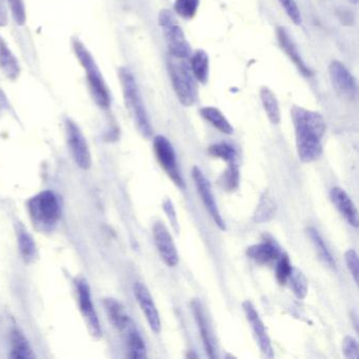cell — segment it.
Segmentation results:
<instances>
[{
  "instance_id": "obj_21",
  "label": "cell",
  "mask_w": 359,
  "mask_h": 359,
  "mask_svg": "<svg viewBox=\"0 0 359 359\" xmlns=\"http://www.w3.org/2000/svg\"><path fill=\"white\" fill-rule=\"evenodd\" d=\"M277 205L272 195L266 191L260 197L257 208L254 212L253 220L256 224H266L276 217Z\"/></svg>"
},
{
  "instance_id": "obj_13",
  "label": "cell",
  "mask_w": 359,
  "mask_h": 359,
  "mask_svg": "<svg viewBox=\"0 0 359 359\" xmlns=\"http://www.w3.org/2000/svg\"><path fill=\"white\" fill-rule=\"evenodd\" d=\"M330 79L334 89L346 98L357 95V83L350 71L338 60H333L329 66Z\"/></svg>"
},
{
  "instance_id": "obj_17",
  "label": "cell",
  "mask_w": 359,
  "mask_h": 359,
  "mask_svg": "<svg viewBox=\"0 0 359 359\" xmlns=\"http://www.w3.org/2000/svg\"><path fill=\"white\" fill-rule=\"evenodd\" d=\"M281 252L273 241H264L247 249L248 257L259 264H269L278 259Z\"/></svg>"
},
{
  "instance_id": "obj_24",
  "label": "cell",
  "mask_w": 359,
  "mask_h": 359,
  "mask_svg": "<svg viewBox=\"0 0 359 359\" xmlns=\"http://www.w3.org/2000/svg\"><path fill=\"white\" fill-rule=\"evenodd\" d=\"M201 115L205 121H209L214 128H216L218 131L222 132V133L231 135L234 132L230 121L226 119V117L217 108L205 107V108L201 109Z\"/></svg>"
},
{
  "instance_id": "obj_34",
  "label": "cell",
  "mask_w": 359,
  "mask_h": 359,
  "mask_svg": "<svg viewBox=\"0 0 359 359\" xmlns=\"http://www.w3.org/2000/svg\"><path fill=\"white\" fill-rule=\"evenodd\" d=\"M283 9L287 13V18L291 20L293 24L296 26H299L302 24V13H300L299 8L295 0H278Z\"/></svg>"
},
{
  "instance_id": "obj_31",
  "label": "cell",
  "mask_w": 359,
  "mask_h": 359,
  "mask_svg": "<svg viewBox=\"0 0 359 359\" xmlns=\"http://www.w3.org/2000/svg\"><path fill=\"white\" fill-rule=\"evenodd\" d=\"M208 152H209L211 156L222 159V161H226L228 163L236 161V150L231 144H226V142L212 144L208 149Z\"/></svg>"
},
{
  "instance_id": "obj_26",
  "label": "cell",
  "mask_w": 359,
  "mask_h": 359,
  "mask_svg": "<svg viewBox=\"0 0 359 359\" xmlns=\"http://www.w3.org/2000/svg\"><path fill=\"white\" fill-rule=\"evenodd\" d=\"M306 233L310 236L311 241H312L313 245H314L315 249L317 250V253H318L319 257L323 260V264H327L332 270H336L335 259H334L333 255H332L329 248L325 245V241L319 234L318 231L314 226H309L306 229Z\"/></svg>"
},
{
  "instance_id": "obj_3",
  "label": "cell",
  "mask_w": 359,
  "mask_h": 359,
  "mask_svg": "<svg viewBox=\"0 0 359 359\" xmlns=\"http://www.w3.org/2000/svg\"><path fill=\"white\" fill-rule=\"evenodd\" d=\"M73 50L87 74L88 85H89L92 98L100 108L108 109L111 104L110 92L95 60L87 47H85V45L79 39L73 41Z\"/></svg>"
},
{
  "instance_id": "obj_10",
  "label": "cell",
  "mask_w": 359,
  "mask_h": 359,
  "mask_svg": "<svg viewBox=\"0 0 359 359\" xmlns=\"http://www.w3.org/2000/svg\"><path fill=\"white\" fill-rule=\"evenodd\" d=\"M243 309L245 317H247L248 323H250L252 330H253L254 336H255L256 341L259 346L262 355L266 358H273L274 351H273L270 337L266 333V327H264L259 314L256 311L255 306L250 300H245V302H243Z\"/></svg>"
},
{
  "instance_id": "obj_35",
  "label": "cell",
  "mask_w": 359,
  "mask_h": 359,
  "mask_svg": "<svg viewBox=\"0 0 359 359\" xmlns=\"http://www.w3.org/2000/svg\"><path fill=\"white\" fill-rule=\"evenodd\" d=\"M11 8L12 16L16 24L24 26L26 24L27 14L24 0H8Z\"/></svg>"
},
{
  "instance_id": "obj_14",
  "label": "cell",
  "mask_w": 359,
  "mask_h": 359,
  "mask_svg": "<svg viewBox=\"0 0 359 359\" xmlns=\"http://www.w3.org/2000/svg\"><path fill=\"white\" fill-rule=\"evenodd\" d=\"M134 295H135L136 300H137L151 330L154 333L158 334L161 331V315H159L148 287L144 283H136L134 285Z\"/></svg>"
},
{
  "instance_id": "obj_40",
  "label": "cell",
  "mask_w": 359,
  "mask_h": 359,
  "mask_svg": "<svg viewBox=\"0 0 359 359\" xmlns=\"http://www.w3.org/2000/svg\"><path fill=\"white\" fill-rule=\"evenodd\" d=\"M348 1H350V3L354 4V5H356L358 0H348Z\"/></svg>"
},
{
  "instance_id": "obj_12",
  "label": "cell",
  "mask_w": 359,
  "mask_h": 359,
  "mask_svg": "<svg viewBox=\"0 0 359 359\" xmlns=\"http://www.w3.org/2000/svg\"><path fill=\"white\" fill-rule=\"evenodd\" d=\"M77 292H79V304L81 306V314L87 323L90 333L94 337L100 338L102 336V327H100V319H98L95 308L92 302L89 285L85 279L77 281Z\"/></svg>"
},
{
  "instance_id": "obj_38",
  "label": "cell",
  "mask_w": 359,
  "mask_h": 359,
  "mask_svg": "<svg viewBox=\"0 0 359 359\" xmlns=\"http://www.w3.org/2000/svg\"><path fill=\"white\" fill-rule=\"evenodd\" d=\"M163 210L165 215L168 216V219H169L172 228H173L174 231L178 234L180 231V222H178L177 214H176L175 208H174L171 199L167 198L163 201Z\"/></svg>"
},
{
  "instance_id": "obj_28",
  "label": "cell",
  "mask_w": 359,
  "mask_h": 359,
  "mask_svg": "<svg viewBox=\"0 0 359 359\" xmlns=\"http://www.w3.org/2000/svg\"><path fill=\"white\" fill-rule=\"evenodd\" d=\"M18 241L20 255L24 258L25 262L28 264L34 262L36 258L37 248L34 238L31 236L30 233L20 228L18 232Z\"/></svg>"
},
{
  "instance_id": "obj_36",
  "label": "cell",
  "mask_w": 359,
  "mask_h": 359,
  "mask_svg": "<svg viewBox=\"0 0 359 359\" xmlns=\"http://www.w3.org/2000/svg\"><path fill=\"white\" fill-rule=\"evenodd\" d=\"M342 353L346 358L357 359L359 356V346L356 338L346 336L342 340Z\"/></svg>"
},
{
  "instance_id": "obj_37",
  "label": "cell",
  "mask_w": 359,
  "mask_h": 359,
  "mask_svg": "<svg viewBox=\"0 0 359 359\" xmlns=\"http://www.w3.org/2000/svg\"><path fill=\"white\" fill-rule=\"evenodd\" d=\"M344 258H346V266H348L353 279H354L355 283H358L359 264L358 255H357L356 251L353 249L348 250L344 254Z\"/></svg>"
},
{
  "instance_id": "obj_33",
  "label": "cell",
  "mask_w": 359,
  "mask_h": 359,
  "mask_svg": "<svg viewBox=\"0 0 359 359\" xmlns=\"http://www.w3.org/2000/svg\"><path fill=\"white\" fill-rule=\"evenodd\" d=\"M292 268L293 266H292L289 255L287 253H281L277 259L276 270H275V275H276L279 285H285L287 283Z\"/></svg>"
},
{
  "instance_id": "obj_9",
  "label": "cell",
  "mask_w": 359,
  "mask_h": 359,
  "mask_svg": "<svg viewBox=\"0 0 359 359\" xmlns=\"http://www.w3.org/2000/svg\"><path fill=\"white\" fill-rule=\"evenodd\" d=\"M193 180H194L195 186H196L197 192L201 195V201L205 205V209L209 212L211 217L213 218L214 222L216 226L222 231H226V222L218 210L217 203H216L215 197H214L213 191H212V186L210 184L209 180L205 177V174L203 173L198 167H193L192 169Z\"/></svg>"
},
{
  "instance_id": "obj_29",
  "label": "cell",
  "mask_w": 359,
  "mask_h": 359,
  "mask_svg": "<svg viewBox=\"0 0 359 359\" xmlns=\"http://www.w3.org/2000/svg\"><path fill=\"white\" fill-rule=\"evenodd\" d=\"M228 165L226 171L220 176L218 184L226 192H234L239 187L241 172H239V167L236 161L228 163Z\"/></svg>"
},
{
  "instance_id": "obj_19",
  "label": "cell",
  "mask_w": 359,
  "mask_h": 359,
  "mask_svg": "<svg viewBox=\"0 0 359 359\" xmlns=\"http://www.w3.org/2000/svg\"><path fill=\"white\" fill-rule=\"evenodd\" d=\"M192 308L197 325H198L199 331H201L205 352H207L208 356L210 358H215V348H214L213 339H212L211 333H210L209 327H208L207 319H205L203 306H201V302L198 300H193Z\"/></svg>"
},
{
  "instance_id": "obj_5",
  "label": "cell",
  "mask_w": 359,
  "mask_h": 359,
  "mask_svg": "<svg viewBox=\"0 0 359 359\" xmlns=\"http://www.w3.org/2000/svg\"><path fill=\"white\" fill-rule=\"evenodd\" d=\"M29 212L33 222L41 230H52L60 219V205L51 191H43L29 201Z\"/></svg>"
},
{
  "instance_id": "obj_25",
  "label": "cell",
  "mask_w": 359,
  "mask_h": 359,
  "mask_svg": "<svg viewBox=\"0 0 359 359\" xmlns=\"http://www.w3.org/2000/svg\"><path fill=\"white\" fill-rule=\"evenodd\" d=\"M260 100L269 121L273 125H278L280 123V109L275 94L269 88L262 87L260 89Z\"/></svg>"
},
{
  "instance_id": "obj_20",
  "label": "cell",
  "mask_w": 359,
  "mask_h": 359,
  "mask_svg": "<svg viewBox=\"0 0 359 359\" xmlns=\"http://www.w3.org/2000/svg\"><path fill=\"white\" fill-rule=\"evenodd\" d=\"M0 70L9 79H16L20 74V62L3 37H0Z\"/></svg>"
},
{
  "instance_id": "obj_7",
  "label": "cell",
  "mask_w": 359,
  "mask_h": 359,
  "mask_svg": "<svg viewBox=\"0 0 359 359\" xmlns=\"http://www.w3.org/2000/svg\"><path fill=\"white\" fill-rule=\"evenodd\" d=\"M153 148H154L155 156L163 171L167 173L170 180L178 189L184 190L186 182L182 177L180 165H178L175 150L170 140L163 135L155 136L154 140H153Z\"/></svg>"
},
{
  "instance_id": "obj_32",
  "label": "cell",
  "mask_w": 359,
  "mask_h": 359,
  "mask_svg": "<svg viewBox=\"0 0 359 359\" xmlns=\"http://www.w3.org/2000/svg\"><path fill=\"white\" fill-rule=\"evenodd\" d=\"M201 0H175L174 11L184 20H192L196 15Z\"/></svg>"
},
{
  "instance_id": "obj_39",
  "label": "cell",
  "mask_w": 359,
  "mask_h": 359,
  "mask_svg": "<svg viewBox=\"0 0 359 359\" xmlns=\"http://www.w3.org/2000/svg\"><path fill=\"white\" fill-rule=\"evenodd\" d=\"M8 24V14L6 11L5 6L3 1L0 0V27L7 26Z\"/></svg>"
},
{
  "instance_id": "obj_30",
  "label": "cell",
  "mask_w": 359,
  "mask_h": 359,
  "mask_svg": "<svg viewBox=\"0 0 359 359\" xmlns=\"http://www.w3.org/2000/svg\"><path fill=\"white\" fill-rule=\"evenodd\" d=\"M292 292L298 299H304L309 290V281L306 275L297 268H292L291 274L287 278Z\"/></svg>"
},
{
  "instance_id": "obj_27",
  "label": "cell",
  "mask_w": 359,
  "mask_h": 359,
  "mask_svg": "<svg viewBox=\"0 0 359 359\" xmlns=\"http://www.w3.org/2000/svg\"><path fill=\"white\" fill-rule=\"evenodd\" d=\"M128 357L130 358H146L147 348L144 340L134 325L127 331Z\"/></svg>"
},
{
  "instance_id": "obj_6",
  "label": "cell",
  "mask_w": 359,
  "mask_h": 359,
  "mask_svg": "<svg viewBox=\"0 0 359 359\" xmlns=\"http://www.w3.org/2000/svg\"><path fill=\"white\" fill-rule=\"evenodd\" d=\"M158 22L165 35L169 54L175 57L188 60L192 54V49L173 12L169 9L161 10L159 12Z\"/></svg>"
},
{
  "instance_id": "obj_2",
  "label": "cell",
  "mask_w": 359,
  "mask_h": 359,
  "mask_svg": "<svg viewBox=\"0 0 359 359\" xmlns=\"http://www.w3.org/2000/svg\"><path fill=\"white\" fill-rule=\"evenodd\" d=\"M119 79H121L126 106H127L138 131L144 138H150L153 134L152 126H151L150 119H149L148 113H147L146 107L142 102V95H140L133 73L128 68H121Z\"/></svg>"
},
{
  "instance_id": "obj_15",
  "label": "cell",
  "mask_w": 359,
  "mask_h": 359,
  "mask_svg": "<svg viewBox=\"0 0 359 359\" xmlns=\"http://www.w3.org/2000/svg\"><path fill=\"white\" fill-rule=\"evenodd\" d=\"M330 198L346 222L350 226L357 228L359 224L358 212L348 193L344 189L335 187L330 192Z\"/></svg>"
},
{
  "instance_id": "obj_11",
  "label": "cell",
  "mask_w": 359,
  "mask_h": 359,
  "mask_svg": "<svg viewBox=\"0 0 359 359\" xmlns=\"http://www.w3.org/2000/svg\"><path fill=\"white\" fill-rule=\"evenodd\" d=\"M153 237L161 259L167 266H176L180 262V255L169 230L163 222H155L153 226Z\"/></svg>"
},
{
  "instance_id": "obj_1",
  "label": "cell",
  "mask_w": 359,
  "mask_h": 359,
  "mask_svg": "<svg viewBox=\"0 0 359 359\" xmlns=\"http://www.w3.org/2000/svg\"><path fill=\"white\" fill-rule=\"evenodd\" d=\"M292 121L295 130L296 148L300 161L313 163L323 154V140L327 126L319 113L294 106L291 110Z\"/></svg>"
},
{
  "instance_id": "obj_22",
  "label": "cell",
  "mask_w": 359,
  "mask_h": 359,
  "mask_svg": "<svg viewBox=\"0 0 359 359\" xmlns=\"http://www.w3.org/2000/svg\"><path fill=\"white\" fill-rule=\"evenodd\" d=\"M190 68L193 76L201 85H205L209 79L210 62L209 55L203 50H197L191 54Z\"/></svg>"
},
{
  "instance_id": "obj_8",
  "label": "cell",
  "mask_w": 359,
  "mask_h": 359,
  "mask_svg": "<svg viewBox=\"0 0 359 359\" xmlns=\"http://www.w3.org/2000/svg\"><path fill=\"white\" fill-rule=\"evenodd\" d=\"M66 134L69 148L75 163L81 169L89 170L92 165V157L87 140L79 126L71 119L66 121Z\"/></svg>"
},
{
  "instance_id": "obj_4",
  "label": "cell",
  "mask_w": 359,
  "mask_h": 359,
  "mask_svg": "<svg viewBox=\"0 0 359 359\" xmlns=\"http://www.w3.org/2000/svg\"><path fill=\"white\" fill-rule=\"evenodd\" d=\"M167 66L172 86L180 104L184 107L194 106L198 98V90L196 79L193 76L186 58H178L169 54Z\"/></svg>"
},
{
  "instance_id": "obj_18",
  "label": "cell",
  "mask_w": 359,
  "mask_h": 359,
  "mask_svg": "<svg viewBox=\"0 0 359 359\" xmlns=\"http://www.w3.org/2000/svg\"><path fill=\"white\" fill-rule=\"evenodd\" d=\"M104 304L111 323L118 331L127 332L133 325L125 306L118 300L114 299V298H106Z\"/></svg>"
},
{
  "instance_id": "obj_23",
  "label": "cell",
  "mask_w": 359,
  "mask_h": 359,
  "mask_svg": "<svg viewBox=\"0 0 359 359\" xmlns=\"http://www.w3.org/2000/svg\"><path fill=\"white\" fill-rule=\"evenodd\" d=\"M12 358L33 359L35 358L33 348H31L28 339L20 330H14L11 336V354Z\"/></svg>"
},
{
  "instance_id": "obj_16",
  "label": "cell",
  "mask_w": 359,
  "mask_h": 359,
  "mask_svg": "<svg viewBox=\"0 0 359 359\" xmlns=\"http://www.w3.org/2000/svg\"><path fill=\"white\" fill-rule=\"evenodd\" d=\"M276 33L277 39H278V43L279 45H280L281 49L285 51V53L287 54V57L291 60V62L295 65L298 71H299L304 76H312V71H311V69L304 64V60H302L299 52H298L297 47H296L294 41H292L287 31L285 30V28H283V27H278V28H277Z\"/></svg>"
}]
</instances>
